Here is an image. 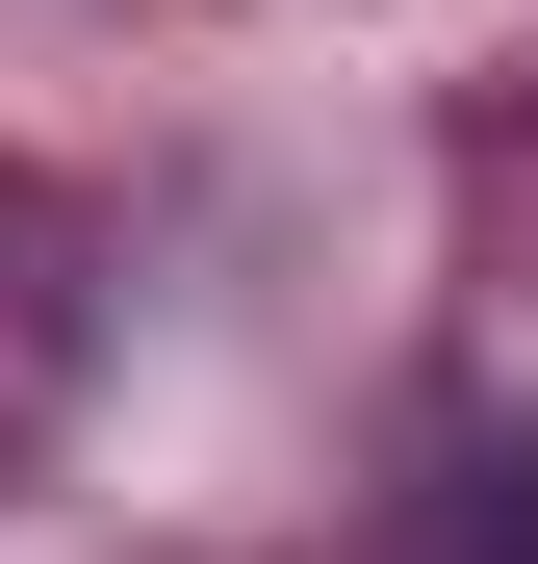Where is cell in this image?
<instances>
[{
    "label": "cell",
    "instance_id": "1",
    "mask_svg": "<svg viewBox=\"0 0 538 564\" xmlns=\"http://www.w3.org/2000/svg\"><path fill=\"white\" fill-rule=\"evenodd\" d=\"M77 411V206L52 180H0V462Z\"/></svg>",
    "mask_w": 538,
    "mask_h": 564
}]
</instances>
